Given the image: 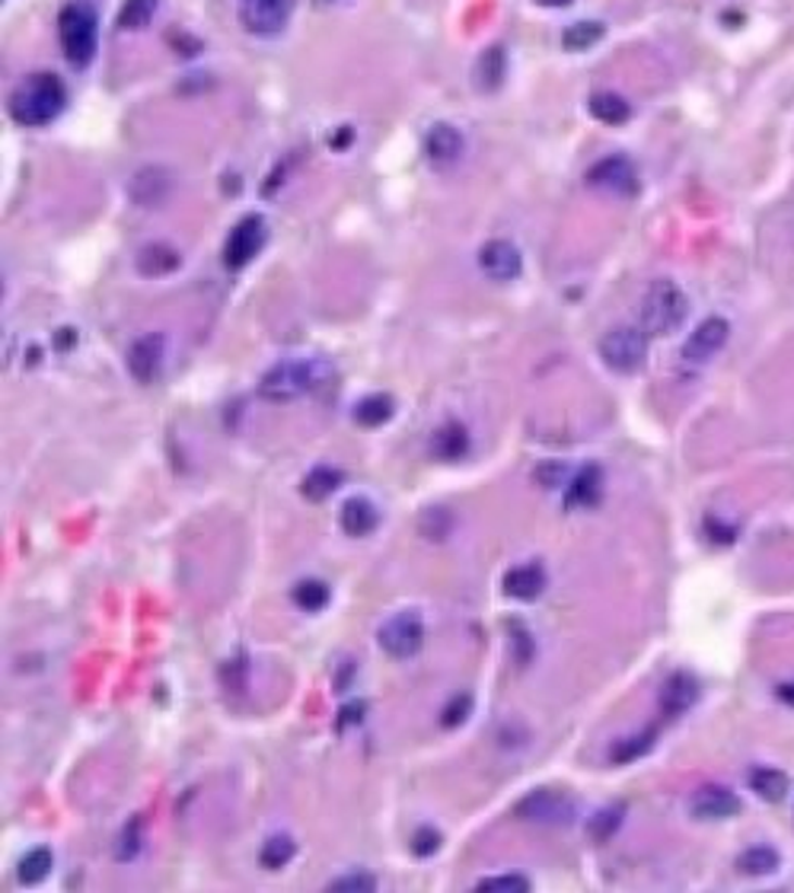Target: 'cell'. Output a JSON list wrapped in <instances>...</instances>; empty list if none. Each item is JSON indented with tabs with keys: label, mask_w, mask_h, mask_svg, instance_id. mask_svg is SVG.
Segmentation results:
<instances>
[{
	"label": "cell",
	"mask_w": 794,
	"mask_h": 893,
	"mask_svg": "<svg viewBox=\"0 0 794 893\" xmlns=\"http://www.w3.org/2000/svg\"><path fill=\"white\" fill-rule=\"evenodd\" d=\"M67 103V90L54 74H33L26 77L10 97V118L23 128L52 125Z\"/></svg>",
	"instance_id": "cell-1"
},
{
	"label": "cell",
	"mask_w": 794,
	"mask_h": 893,
	"mask_svg": "<svg viewBox=\"0 0 794 893\" xmlns=\"http://www.w3.org/2000/svg\"><path fill=\"white\" fill-rule=\"evenodd\" d=\"M57 39H61V52L71 67H87L97 58V46H100L97 10L84 0L67 3L57 13Z\"/></svg>",
	"instance_id": "cell-2"
},
{
	"label": "cell",
	"mask_w": 794,
	"mask_h": 893,
	"mask_svg": "<svg viewBox=\"0 0 794 893\" xmlns=\"http://www.w3.org/2000/svg\"><path fill=\"white\" fill-rule=\"evenodd\" d=\"M329 377H332L329 361H319V358H313V361H284V365L265 370L262 380H259V396L268 403H294L304 393L322 386Z\"/></svg>",
	"instance_id": "cell-3"
},
{
	"label": "cell",
	"mask_w": 794,
	"mask_h": 893,
	"mask_svg": "<svg viewBox=\"0 0 794 893\" xmlns=\"http://www.w3.org/2000/svg\"><path fill=\"white\" fill-rule=\"evenodd\" d=\"M689 316V297L683 288L670 278L651 281V288L641 297V329L648 335H670L677 332Z\"/></svg>",
	"instance_id": "cell-4"
},
{
	"label": "cell",
	"mask_w": 794,
	"mask_h": 893,
	"mask_svg": "<svg viewBox=\"0 0 794 893\" xmlns=\"http://www.w3.org/2000/svg\"><path fill=\"white\" fill-rule=\"evenodd\" d=\"M600 358L613 373H636L648 358V332L641 326H616L600 339Z\"/></svg>",
	"instance_id": "cell-5"
},
{
	"label": "cell",
	"mask_w": 794,
	"mask_h": 893,
	"mask_svg": "<svg viewBox=\"0 0 794 893\" xmlns=\"http://www.w3.org/2000/svg\"><path fill=\"white\" fill-rule=\"evenodd\" d=\"M514 811H517L521 820L539 824V827H572L575 817H578V804L568 794L552 789L529 791Z\"/></svg>",
	"instance_id": "cell-6"
},
{
	"label": "cell",
	"mask_w": 794,
	"mask_h": 893,
	"mask_svg": "<svg viewBox=\"0 0 794 893\" xmlns=\"http://www.w3.org/2000/svg\"><path fill=\"white\" fill-rule=\"evenodd\" d=\"M380 648L396 658V661H409L422 651L424 645V623L419 613L406 610V613H396L393 620H386L380 626Z\"/></svg>",
	"instance_id": "cell-7"
},
{
	"label": "cell",
	"mask_w": 794,
	"mask_h": 893,
	"mask_svg": "<svg viewBox=\"0 0 794 893\" xmlns=\"http://www.w3.org/2000/svg\"><path fill=\"white\" fill-rule=\"evenodd\" d=\"M265 240H268V224H265V217H259V214H246V217L230 230V237H227V243H223V265H227L230 271L246 268V265L262 253Z\"/></svg>",
	"instance_id": "cell-8"
},
{
	"label": "cell",
	"mask_w": 794,
	"mask_h": 893,
	"mask_svg": "<svg viewBox=\"0 0 794 893\" xmlns=\"http://www.w3.org/2000/svg\"><path fill=\"white\" fill-rule=\"evenodd\" d=\"M587 182L600 192L610 195H636L638 192V169L629 157H603L587 169Z\"/></svg>",
	"instance_id": "cell-9"
},
{
	"label": "cell",
	"mask_w": 794,
	"mask_h": 893,
	"mask_svg": "<svg viewBox=\"0 0 794 893\" xmlns=\"http://www.w3.org/2000/svg\"><path fill=\"white\" fill-rule=\"evenodd\" d=\"M731 339V322L721 316H708L695 326V332L683 342V361L689 365H708Z\"/></svg>",
	"instance_id": "cell-10"
},
{
	"label": "cell",
	"mask_w": 794,
	"mask_h": 893,
	"mask_svg": "<svg viewBox=\"0 0 794 893\" xmlns=\"http://www.w3.org/2000/svg\"><path fill=\"white\" fill-rule=\"evenodd\" d=\"M478 268H482L485 278H491L498 284H508L524 271V259H521V250L511 240H488L478 250Z\"/></svg>",
	"instance_id": "cell-11"
},
{
	"label": "cell",
	"mask_w": 794,
	"mask_h": 893,
	"mask_svg": "<svg viewBox=\"0 0 794 893\" xmlns=\"http://www.w3.org/2000/svg\"><path fill=\"white\" fill-rule=\"evenodd\" d=\"M741 798L728 786H702L689 798V814L695 820H731L741 814Z\"/></svg>",
	"instance_id": "cell-12"
},
{
	"label": "cell",
	"mask_w": 794,
	"mask_h": 893,
	"mask_svg": "<svg viewBox=\"0 0 794 893\" xmlns=\"http://www.w3.org/2000/svg\"><path fill=\"white\" fill-rule=\"evenodd\" d=\"M297 0H243V26L256 36H274L287 26Z\"/></svg>",
	"instance_id": "cell-13"
},
{
	"label": "cell",
	"mask_w": 794,
	"mask_h": 893,
	"mask_svg": "<svg viewBox=\"0 0 794 893\" xmlns=\"http://www.w3.org/2000/svg\"><path fill=\"white\" fill-rule=\"evenodd\" d=\"M163 335L159 332H148L141 335L131 348H128V373L138 380V383H154L163 370Z\"/></svg>",
	"instance_id": "cell-14"
},
{
	"label": "cell",
	"mask_w": 794,
	"mask_h": 893,
	"mask_svg": "<svg viewBox=\"0 0 794 893\" xmlns=\"http://www.w3.org/2000/svg\"><path fill=\"white\" fill-rule=\"evenodd\" d=\"M463 148H466V141H463V135L453 125H434L427 131V138H424V154H427V160L434 166L457 163V160L463 157Z\"/></svg>",
	"instance_id": "cell-15"
},
{
	"label": "cell",
	"mask_w": 794,
	"mask_h": 893,
	"mask_svg": "<svg viewBox=\"0 0 794 893\" xmlns=\"http://www.w3.org/2000/svg\"><path fill=\"white\" fill-rule=\"evenodd\" d=\"M695 699H699V680L687 671H680L661 689V712L667 718H680L683 712L695 705Z\"/></svg>",
	"instance_id": "cell-16"
},
{
	"label": "cell",
	"mask_w": 794,
	"mask_h": 893,
	"mask_svg": "<svg viewBox=\"0 0 794 893\" xmlns=\"http://www.w3.org/2000/svg\"><path fill=\"white\" fill-rule=\"evenodd\" d=\"M501 587H504V594H508L511 600H524V603H529V600H536V597L546 590V572H542V565H536V562L514 565V569L504 572Z\"/></svg>",
	"instance_id": "cell-17"
},
{
	"label": "cell",
	"mask_w": 794,
	"mask_h": 893,
	"mask_svg": "<svg viewBox=\"0 0 794 893\" xmlns=\"http://www.w3.org/2000/svg\"><path fill=\"white\" fill-rule=\"evenodd\" d=\"M603 498V470L600 467H581L572 475L565 492V508H593Z\"/></svg>",
	"instance_id": "cell-18"
},
{
	"label": "cell",
	"mask_w": 794,
	"mask_h": 893,
	"mask_svg": "<svg viewBox=\"0 0 794 893\" xmlns=\"http://www.w3.org/2000/svg\"><path fill=\"white\" fill-rule=\"evenodd\" d=\"M431 454H434V460H444V463L463 460L470 454V434H466V428L457 424V421L437 428L434 437H431Z\"/></svg>",
	"instance_id": "cell-19"
},
{
	"label": "cell",
	"mask_w": 794,
	"mask_h": 893,
	"mask_svg": "<svg viewBox=\"0 0 794 893\" xmlns=\"http://www.w3.org/2000/svg\"><path fill=\"white\" fill-rule=\"evenodd\" d=\"M169 195V176L166 169H157V166H148L135 176L131 182V199L141 205V208H157L159 202Z\"/></svg>",
	"instance_id": "cell-20"
},
{
	"label": "cell",
	"mask_w": 794,
	"mask_h": 893,
	"mask_svg": "<svg viewBox=\"0 0 794 893\" xmlns=\"http://www.w3.org/2000/svg\"><path fill=\"white\" fill-rule=\"evenodd\" d=\"M338 524L348 536H371L376 524H380V514L368 498H348L342 505V514H338Z\"/></svg>",
	"instance_id": "cell-21"
},
{
	"label": "cell",
	"mask_w": 794,
	"mask_h": 893,
	"mask_svg": "<svg viewBox=\"0 0 794 893\" xmlns=\"http://www.w3.org/2000/svg\"><path fill=\"white\" fill-rule=\"evenodd\" d=\"M179 263H182L179 253H176L172 246H166V243H151V246H144V250L138 253V271H141L144 278H163V275L176 271Z\"/></svg>",
	"instance_id": "cell-22"
},
{
	"label": "cell",
	"mask_w": 794,
	"mask_h": 893,
	"mask_svg": "<svg viewBox=\"0 0 794 893\" xmlns=\"http://www.w3.org/2000/svg\"><path fill=\"white\" fill-rule=\"evenodd\" d=\"M504 74H508V54L504 49H485L476 61V84L478 90L491 93L504 84Z\"/></svg>",
	"instance_id": "cell-23"
},
{
	"label": "cell",
	"mask_w": 794,
	"mask_h": 893,
	"mask_svg": "<svg viewBox=\"0 0 794 893\" xmlns=\"http://www.w3.org/2000/svg\"><path fill=\"white\" fill-rule=\"evenodd\" d=\"M587 109H590V115H593L597 122H603V125H623V122H629V115H632V105L626 103L619 93H610V90L593 93Z\"/></svg>",
	"instance_id": "cell-24"
},
{
	"label": "cell",
	"mask_w": 794,
	"mask_h": 893,
	"mask_svg": "<svg viewBox=\"0 0 794 893\" xmlns=\"http://www.w3.org/2000/svg\"><path fill=\"white\" fill-rule=\"evenodd\" d=\"M789 776L776 766H759L750 773V789L756 791L763 801H782L789 794Z\"/></svg>",
	"instance_id": "cell-25"
},
{
	"label": "cell",
	"mask_w": 794,
	"mask_h": 893,
	"mask_svg": "<svg viewBox=\"0 0 794 893\" xmlns=\"http://www.w3.org/2000/svg\"><path fill=\"white\" fill-rule=\"evenodd\" d=\"M779 865H782V855L772 845H753V849L741 852V858H738L741 875H750V878L772 875V871H779Z\"/></svg>",
	"instance_id": "cell-26"
},
{
	"label": "cell",
	"mask_w": 794,
	"mask_h": 893,
	"mask_svg": "<svg viewBox=\"0 0 794 893\" xmlns=\"http://www.w3.org/2000/svg\"><path fill=\"white\" fill-rule=\"evenodd\" d=\"M52 852H49V849H33V852L23 855V862L16 865V878H20V884L33 888V884H42V881L52 875Z\"/></svg>",
	"instance_id": "cell-27"
},
{
	"label": "cell",
	"mask_w": 794,
	"mask_h": 893,
	"mask_svg": "<svg viewBox=\"0 0 794 893\" xmlns=\"http://www.w3.org/2000/svg\"><path fill=\"white\" fill-rule=\"evenodd\" d=\"M342 479H345V475L338 473V470H332V467H317L313 473H307L304 485H300V492H304L310 501H325L329 495H335V492H338Z\"/></svg>",
	"instance_id": "cell-28"
},
{
	"label": "cell",
	"mask_w": 794,
	"mask_h": 893,
	"mask_svg": "<svg viewBox=\"0 0 794 893\" xmlns=\"http://www.w3.org/2000/svg\"><path fill=\"white\" fill-rule=\"evenodd\" d=\"M157 7L159 0H125L121 10H118V26L128 29V33H131V29H144V26L154 23Z\"/></svg>",
	"instance_id": "cell-29"
},
{
	"label": "cell",
	"mask_w": 794,
	"mask_h": 893,
	"mask_svg": "<svg viewBox=\"0 0 794 893\" xmlns=\"http://www.w3.org/2000/svg\"><path fill=\"white\" fill-rule=\"evenodd\" d=\"M393 419V399L389 396H368L355 406V421L364 428H380Z\"/></svg>",
	"instance_id": "cell-30"
},
{
	"label": "cell",
	"mask_w": 794,
	"mask_h": 893,
	"mask_svg": "<svg viewBox=\"0 0 794 893\" xmlns=\"http://www.w3.org/2000/svg\"><path fill=\"white\" fill-rule=\"evenodd\" d=\"M291 600L304 610V613H319L329 607V587L322 581H300L291 594Z\"/></svg>",
	"instance_id": "cell-31"
},
{
	"label": "cell",
	"mask_w": 794,
	"mask_h": 893,
	"mask_svg": "<svg viewBox=\"0 0 794 893\" xmlns=\"http://www.w3.org/2000/svg\"><path fill=\"white\" fill-rule=\"evenodd\" d=\"M294 852H297V845H294L291 837H271V840L262 842L259 862H262V868H268V871H278V868H284L294 858Z\"/></svg>",
	"instance_id": "cell-32"
},
{
	"label": "cell",
	"mask_w": 794,
	"mask_h": 893,
	"mask_svg": "<svg viewBox=\"0 0 794 893\" xmlns=\"http://www.w3.org/2000/svg\"><path fill=\"white\" fill-rule=\"evenodd\" d=\"M603 39V26L600 23H575V26H568V33L562 36V46L568 49V52H587L590 46H597Z\"/></svg>",
	"instance_id": "cell-33"
},
{
	"label": "cell",
	"mask_w": 794,
	"mask_h": 893,
	"mask_svg": "<svg viewBox=\"0 0 794 893\" xmlns=\"http://www.w3.org/2000/svg\"><path fill=\"white\" fill-rule=\"evenodd\" d=\"M654 737H657L654 731H644V735L619 740V743L610 750V760H613V763H636V760H641V756L654 747Z\"/></svg>",
	"instance_id": "cell-34"
},
{
	"label": "cell",
	"mask_w": 794,
	"mask_h": 893,
	"mask_svg": "<svg viewBox=\"0 0 794 893\" xmlns=\"http://www.w3.org/2000/svg\"><path fill=\"white\" fill-rule=\"evenodd\" d=\"M478 891H495V893H527L529 881L521 875H498V878H485L478 881Z\"/></svg>",
	"instance_id": "cell-35"
},
{
	"label": "cell",
	"mask_w": 794,
	"mask_h": 893,
	"mask_svg": "<svg viewBox=\"0 0 794 893\" xmlns=\"http://www.w3.org/2000/svg\"><path fill=\"white\" fill-rule=\"evenodd\" d=\"M470 709H473V696L460 692V696H457V699L444 709L440 725H444V728H457V725H463V722L470 718Z\"/></svg>",
	"instance_id": "cell-36"
},
{
	"label": "cell",
	"mask_w": 794,
	"mask_h": 893,
	"mask_svg": "<svg viewBox=\"0 0 794 893\" xmlns=\"http://www.w3.org/2000/svg\"><path fill=\"white\" fill-rule=\"evenodd\" d=\"M141 849V820L138 824H128L125 833H121V845L115 849V858L118 862H131Z\"/></svg>",
	"instance_id": "cell-37"
},
{
	"label": "cell",
	"mask_w": 794,
	"mask_h": 893,
	"mask_svg": "<svg viewBox=\"0 0 794 893\" xmlns=\"http://www.w3.org/2000/svg\"><path fill=\"white\" fill-rule=\"evenodd\" d=\"M329 891H376V881H373L371 875H345V878H335L332 884H329Z\"/></svg>",
	"instance_id": "cell-38"
},
{
	"label": "cell",
	"mask_w": 794,
	"mask_h": 893,
	"mask_svg": "<svg viewBox=\"0 0 794 893\" xmlns=\"http://www.w3.org/2000/svg\"><path fill=\"white\" fill-rule=\"evenodd\" d=\"M437 849H440V833H437V830H431V827L415 830V837H412V852H415V855L427 858V855H434Z\"/></svg>",
	"instance_id": "cell-39"
},
{
	"label": "cell",
	"mask_w": 794,
	"mask_h": 893,
	"mask_svg": "<svg viewBox=\"0 0 794 893\" xmlns=\"http://www.w3.org/2000/svg\"><path fill=\"white\" fill-rule=\"evenodd\" d=\"M619 820H623V817H619L616 811H606V814H600V817H597V820L590 824V837H597V840H606V837H610V833H613V830L619 827Z\"/></svg>",
	"instance_id": "cell-40"
},
{
	"label": "cell",
	"mask_w": 794,
	"mask_h": 893,
	"mask_svg": "<svg viewBox=\"0 0 794 893\" xmlns=\"http://www.w3.org/2000/svg\"><path fill=\"white\" fill-rule=\"evenodd\" d=\"M779 699H782L785 705H792V709H794V684L779 686Z\"/></svg>",
	"instance_id": "cell-41"
},
{
	"label": "cell",
	"mask_w": 794,
	"mask_h": 893,
	"mask_svg": "<svg viewBox=\"0 0 794 893\" xmlns=\"http://www.w3.org/2000/svg\"><path fill=\"white\" fill-rule=\"evenodd\" d=\"M319 3H332V0H319Z\"/></svg>",
	"instance_id": "cell-42"
}]
</instances>
